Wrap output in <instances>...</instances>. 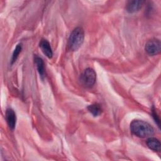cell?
Segmentation results:
<instances>
[{
    "label": "cell",
    "mask_w": 161,
    "mask_h": 161,
    "mask_svg": "<svg viewBox=\"0 0 161 161\" xmlns=\"http://www.w3.org/2000/svg\"><path fill=\"white\" fill-rule=\"evenodd\" d=\"M130 131L135 136L146 138L154 134V128L148 123L143 120L135 119L130 123Z\"/></svg>",
    "instance_id": "obj_1"
},
{
    "label": "cell",
    "mask_w": 161,
    "mask_h": 161,
    "mask_svg": "<svg viewBox=\"0 0 161 161\" xmlns=\"http://www.w3.org/2000/svg\"><path fill=\"white\" fill-rule=\"evenodd\" d=\"M84 39V31L81 27L74 28L68 40V47L71 51H77L83 43Z\"/></svg>",
    "instance_id": "obj_2"
},
{
    "label": "cell",
    "mask_w": 161,
    "mask_h": 161,
    "mask_svg": "<svg viewBox=\"0 0 161 161\" xmlns=\"http://www.w3.org/2000/svg\"><path fill=\"white\" fill-rule=\"evenodd\" d=\"M96 81V73L92 68H87L80 75L79 82L85 87H92Z\"/></svg>",
    "instance_id": "obj_3"
},
{
    "label": "cell",
    "mask_w": 161,
    "mask_h": 161,
    "mask_svg": "<svg viewBox=\"0 0 161 161\" xmlns=\"http://www.w3.org/2000/svg\"><path fill=\"white\" fill-rule=\"evenodd\" d=\"M145 50L147 53L151 56L158 54L161 50L160 41L156 38L148 40L145 44Z\"/></svg>",
    "instance_id": "obj_4"
},
{
    "label": "cell",
    "mask_w": 161,
    "mask_h": 161,
    "mask_svg": "<svg viewBox=\"0 0 161 161\" xmlns=\"http://www.w3.org/2000/svg\"><path fill=\"white\" fill-rule=\"evenodd\" d=\"M5 118L9 129L13 130L16 123V115L14 110L11 108H8L6 111Z\"/></svg>",
    "instance_id": "obj_5"
},
{
    "label": "cell",
    "mask_w": 161,
    "mask_h": 161,
    "mask_svg": "<svg viewBox=\"0 0 161 161\" xmlns=\"http://www.w3.org/2000/svg\"><path fill=\"white\" fill-rule=\"evenodd\" d=\"M144 3V1L140 0L130 1L126 4V10L129 13H134L137 12L140 9V8H142V6Z\"/></svg>",
    "instance_id": "obj_6"
},
{
    "label": "cell",
    "mask_w": 161,
    "mask_h": 161,
    "mask_svg": "<svg viewBox=\"0 0 161 161\" xmlns=\"http://www.w3.org/2000/svg\"><path fill=\"white\" fill-rule=\"evenodd\" d=\"M40 48H41L42 52L48 58H51L53 56V52L52 50V48L50 47V45L49 42L45 40V39H42L40 43H39Z\"/></svg>",
    "instance_id": "obj_7"
},
{
    "label": "cell",
    "mask_w": 161,
    "mask_h": 161,
    "mask_svg": "<svg viewBox=\"0 0 161 161\" xmlns=\"http://www.w3.org/2000/svg\"><path fill=\"white\" fill-rule=\"evenodd\" d=\"M147 147L154 152H160L161 148V144L160 141L154 137H150L147 140Z\"/></svg>",
    "instance_id": "obj_8"
},
{
    "label": "cell",
    "mask_w": 161,
    "mask_h": 161,
    "mask_svg": "<svg viewBox=\"0 0 161 161\" xmlns=\"http://www.w3.org/2000/svg\"><path fill=\"white\" fill-rule=\"evenodd\" d=\"M35 62L36 66V69L38 70L40 76L42 79H44L45 77V67H44V62L42 58L38 56H35Z\"/></svg>",
    "instance_id": "obj_9"
},
{
    "label": "cell",
    "mask_w": 161,
    "mask_h": 161,
    "mask_svg": "<svg viewBox=\"0 0 161 161\" xmlns=\"http://www.w3.org/2000/svg\"><path fill=\"white\" fill-rule=\"evenodd\" d=\"M87 109L94 117L99 116L103 111L101 106L98 103H94L89 105L87 106Z\"/></svg>",
    "instance_id": "obj_10"
},
{
    "label": "cell",
    "mask_w": 161,
    "mask_h": 161,
    "mask_svg": "<svg viewBox=\"0 0 161 161\" xmlns=\"http://www.w3.org/2000/svg\"><path fill=\"white\" fill-rule=\"evenodd\" d=\"M21 48H22V46L21 43H19L18 45H16L15 49L13 51V55H12V58H11V64H13L17 59V58L18 57V55L19 54V53L21 51Z\"/></svg>",
    "instance_id": "obj_11"
},
{
    "label": "cell",
    "mask_w": 161,
    "mask_h": 161,
    "mask_svg": "<svg viewBox=\"0 0 161 161\" xmlns=\"http://www.w3.org/2000/svg\"><path fill=\"white\" fill-rule=\"evenodd\" d=\"M152 116L153 117V118H154L155 122L157 123L158 126H160V121H159V118H158V116H157L156 112H155V110H153V109L152 110Z\"/></svg>",
    "instance_id": "obj_12"
}]
</instances>
